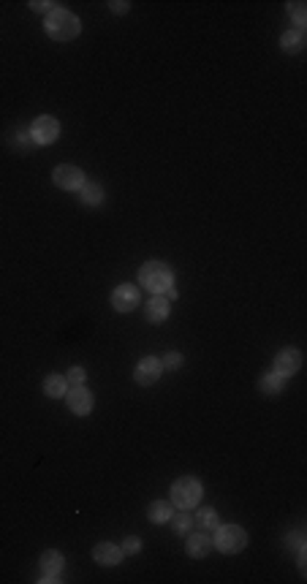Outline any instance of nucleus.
Returning <instances> with one entry per match:
<instances>
[{
  "instance_id": "obj_16",
  "label": "nucleus",
  "mask_w": 307,
  "mask_h": 584,
  "mask_svg": "<svg viewBox=\"0 0 307 584\" xmlns=\"http://www.w3.org/2000/svg\"><path fill=\"white\" fill-rule=\"evenodd\" d=\"M66 392H68V381H66V375H60V372H49V375L44 378V394H46V397H52V400H63V397H66Z\"/></svg>"
},
{
  "instance_id": "obj_3",
  "label": "nucleus",
  "mask_w": 307,
  "mask_h": 584,
  "mask_svg": "<svg viewBox=\"0 0 307 584\" xmlns=\"http://www.w3.org/2000/svg\"><path fill=\"white\" fill-rule=\"evenodd\" d=\"M139 289L150 293H166L174 289V269L166 261H147L139 269Z\"/></svg>"
},
{
  "instance_id": "obj_17",
  "label": "nucleus",
  "mask_w": 307,
  "mask_h": 584,
  "mask_svg": "<svg viewBox=\"0 0 307 584\" xmlns=\"http://www.w3.org/2000/svg\"><path fill=\"white\" fill-rule=\"evenodd\" d=\"M286 383H288V378H283V375H277L275 369H269V372H264L261 378H259V392L261 394H269V397H275V394H280L283 389H286Z\"/></svg>"
},
{
  "instance_id": "obj_20",
  "label": "nucleus",
  "mask_w": 307,
  "mask_h": 584,
  "mask_svg": "<svg viewBox=\"0 0 307 584\" xmlns=\"http://www.w3.org/2000/svg\"><path fill=\"white\" fill-rule=\"evenodd\" d=\"M193 519H196V530H201V533H212L221 524V516L212 506L198 509V513H193Z\"/></svg>"
},
{
  "instance_id": "obj_2",
  "label": "nucleus",
  "mask_w": 307,
  "mask_h": 584,
  "mask_svg": "<svg viewBox=\"0 0 307 584\" xmlns=\"http://www.w3.org/2000/svg\"><path fill=\"white\" fill-rule=\"evenodd\" d=\"M201 498H204V486H201V481H198L196 475H180V478L169 486V500H171V506L180 509V511L198 509Z\"/></svg>"
},
{
  "instance_id": "obj_9",
  "label": "nucleus",
  "mask_w": 307,
  "mask_h": 584,
  "mask_svg": "<svg viewBox=\"0 0 307 584\" xmlns=\"http://www.w3.org/2000/svg\"><path fill=\"white\" fill-rule=\"evenodd\" d=\"M66 402H68V410L71 413H77V416H87V413H93V408H95V397H93V392L82 383V386H71L68 392H66Z\"/></svg>"
},
{
  "instance_id": "obj_1",
  "label": "nucleus",
  "mask_w": 307,
  "mask_h": 584,
  "mask_svg": "<svg viewBox=\"0 0 307 584\" xmlns=\"http://www.w3.org/2000/svg\"><path fill=\"white\" fill-rule=\"evenodd\" d=\"M44 33L52 38V41H74V38L82 33V19H79L74 11L57 6L55 11L46 14V19H44Z\"/></svg>"
},
{
  "instance_id": "obj_14",
  "label": "nucleus",
  "mask_w": 307,
  "mask_h": 584,
  "mask_svg": "<svg viewBox=\"0 0 307 584\" xmlns=\"http://www.w3.org/2000/svg\"><path fill=\"white\" fill-rule=\"evenodd\" d=\"M39 568H41V576H60V574H63V568H66V557H63V551H57V549H46V551H41Z\"/></svg>"
},
{
  "instance_id": "obj_26",
  "label": "nucleus",
  "mask_w": 307,
  "mask_h": 584,
  "mask_svg": "<svg viewBox=\"0 0 307 584\" xmlns=\"http://www.w3.org/2000/svg\"><path fill=\"white\" fill-rule=\"evenodd\" d=\"M66 381H68V386H82V383L87 381V372H84V367H68V372H66Z\"/></svg>"
},
{
  "instance_id": "obj_13",
  "label": "nucleus",
  "mask_w": 307,
  "mask_h": 584,
  "mask_svg": "<svg viewBox=\"0 0 307 584\" xmlns=\"http://www.w3.org/2000/svg\"><path fill=\"white\" fill-rule=\"evenodd\" d=\"M188 541H185V551H188V557H193V560H204V557H210V551H212V536L210 533H201V530H193L191 536H185Z\"/></svg>"
},
{
  "instance_id": "obj_8",
  "label": "nucleus",
  "mask_w": 307,
  "mask_h": 584,
  "mask_svg": "<svg viewBox=\"0 0 307 584\" xmlns=\"http://www.w3.org/2000/svg\"><path fill=\"white\" fill-rule=\"evenodd\" d=\"M142 304V291L133 283H120L112 291V307L117 313H133Z\"/></svg>"
},
{
  "instance_id": "obj_24",
  "label": "nucleus",
  "mask_w": 307,
  "mask_h": 584,
  "mask_svg": "<svg viewBox=\"0 0 307 584\" xmlns=\"http://www.w3.org/2000/svg\"><path fill=\"white\" fill-rule=\"evenodd\" d=\"M120 547H122V554H125V557H136V554H142V547H145V544H142L139 536H128Z\"/></svg>"
},
{
  "instance_id": "obj_21",
  "label": "nucleus",
  "mask_w": 307,
  "mask_h": 584,
  "mask_svg": "<svg viewBox=\"0 0 307 584\" xmlns=\"http://www.w3.org/2000/svg\"><path fill=\"white\" fill-rule=\"evenodd\" d=\"M169 524H171V530H174L177 536H191L193 530H196V519H193V513L191 511H180V509L171 513Z\"/></svg>"
},
{
  "instance_id": "obj_22",
  "label": "nucleus",
  "mask_w": 307,
  "mask_h": 584,
  "mask_svg": "<svg viewBox=\"0 0 307 584\" xmlns=\"http://www.w3.org/2000/svg\"><path fill=\"white\" fill-rule=\"evenodd\" d=\"M6 142H8V147H11V149H17V152L36 147V145H33V139H30V131H28V128H22V125L11 128V131H8V136H6Z\"/></svg>"
},
{
  "instance_id": "obj_11",
  "label": "nucleus",
  "mask_w": 307,
  "mask_h": 584,
  "mask_svg": "<svg viewBox=\"0 0 307 584\" xmlns=\"http://www.w3.org/2000/svg\"><path fill=\"white\" fill-rule=\"evenodd\" d=\"M93 560H95L98 565H104V568H112V565H120V563L125 560V554H122V547H120V544L101 541V544L93 547Z\"/></svg>"
},
{
  "instance_id": "obj_6",
  "label": "nucleus",
  "mask_w": 307,
  "mask_h": 584,
  "mask_svg": "<svg viewBox=\"0 0 307 584\" xmlns=\"http://www.w3.org/2000/svg\"><path fill=\"white\" fill-rule=\"evenodd\" d=\"M52 183H55V188H60V190L79 193L84 188V183H87V177H84V172L79 166H74V163H60L52 172Z\"/></svg>"
},
{
  "instance_id": "obj_10",
  "label": "nucleus",
  "mask_w": 307,
  "mask_h": 584,
  "mask_svg": "<svg viewBox=\"0 0 307 584\" xmlns=\"http://www.w3.org/2000/svg\"><path fill=\"white\" fill-rule=\"evenodd\" d=\"M160 372H163V365L158 356H145L139 365L133 367V381L139 386H155L160 381Z\"/></svg>"
},
{
  "instance_id": "obj_30",
  "label": "nucleus",
  "mask_w": 307,
  "mask_h": 584,
  "mask_svg": "<svg viewBox=\"0 0 307 584\" xmlns=\"http://www.w3.org/2000/svg\"><path fill=\"white\" fill-rule=\"evenodd\" d=\"M39 582H41V584H46V582H63V576H39Z\"/></svg>"
},
{
  "instance_id": "obj_5",
  "label": "nucleus",
  "mask_w": 307,
  "mask_h": 584,
  "mask_svg": "<svg viewBox=\"0 0 307 584\" xmlns=\"http://www.w3.org/2000/svg\"><path fill=\"white\" fill-rule=\"evenodd\" d=\"M28 131H30V139H33V145L36 147H49L60 139V122H57V117H52V114H39V117L30 122Z\"/></svg>"
},
{
  "instance_id": "obj_19",
  "label": "nucleus",
  "mask_w": 307,
  "mask_h": 584,
  "mask_svg": "<svg viewBox=\"0 0 307 584\" xmlns=\"http://www.w3.org/2000/svg\"><path fill=\"white\" fill-rule=\"evenodd\" d=\"M174 511H177V509L171 506V500H153V503L147 506V519H150L153 524H166Z\"/></svg>"
},
{
  "instance_id": "obj_23",
  "label": "nucleus",
  "mask_w": 307,
  "mask_h": 584,
  "mask_svg": "<svg viewBox=\"0 0 307 584\" xmlns=\"http://www.w3.org/2000/svg\"><path fill=\"white\" fill-rule=\"evenodd\" d=\"M286 11H288L291 22L297 25L294 30H305L307 28V6L305 3H302V0H291V3H286Z\"/></svg>"
},
{
  "instance_id": "obj_28",
  "label": "nucleus",
  "mask_w": 307,
  "mask_h": 584,
  "mask_svg": "<svg viewBox=\"0 0 307 584\" xmlns=\"http://www.w3.org/2000/svg\"><path fill=\"white\" fill-rule=\"evenodd\" d=\"M128 8H131V3H128V0H109V11L117 14V17H122Z\"/></svg>"
},
{
  "instance_id": "obj_27",
  "label": "nucleus",
  "mask_w": 307,
  "mask_h": 584,
  "mask_svg": "<svg viewBox=\"0 0 307 584\" xmlns=\"http://www.w3.org/2000/svg\"><path fill=\"white\" fill-rule=\"evenodd\" d=\"M30 8L33 11H41V14H49L57 8V3H49V0H30Z\"/></svg>"
},
{
  "instance_id": "obj_25",
  "label": "nucleus",
  "mask_w": 307,
  "mask_h": 584,
  "mask_svg": "<svg viewBox=\"0 0 307 584\" xmlns=\"http://www.w3.org/2000/svg\"><path fill=\"white\" fill-rule=\"evenodd\" d=\"M183 362H185V356H183L180 351H169L166 356H160V365H163V369H180V367H183Z\"/></svg>"
},
{
  "instance_id": "obj_7",
  "label": "nucleus",
  "mask_w": 307,
  "mask_h": 584,
  "mask_svg": "<svg viewBox=\"0 0 307 584\" xmlns=\"http://www.w3.org/2000/svg\"><path fill=\"white\" fill-rule=\"evenodd\" d=\"M272 369H275L277 375H283V378L297 375V372L302 369V351L294 348V345L280 348V351L275 354V359H272Z\"/></svg>"
},
{
  "instance_id": "obj_29",
  "label": "nucleus",
  "mask_w": 307,
  "mask_h": 584,
  "mask_svg": "<svg viewBox=\"0 0 307 584\" xmlns=\"http://www.w3.org/2000/svg\"><path fill=\"white\" fill-rule=\"evenodd\" d=\"M286 544L291 549H299V547H305V536H302V530H294L288 538H286Z\"/></svg>"
},
{
  "instance_id": "obj_18",
  "label": "nucleus",
  "mask_w": 307,
  "mask_h": 584,
  "mask_svg": "<svg viewBox=\"0 0 307 584\" xmlns=\"http://www.w3.org/2000/svg\"><path fill=\"white\" fill-rule=\"evenodd\" d=\"M305 46H307L305 30H286V33L280 36V49H283L286 55H299Z\"/></svg>"
},
{
  "instance_id": "obj_12",
  "label": "nucleus",
  "mask_w": 307,
  "mask_h": 584,
  "mask_svg": "<svg viewBox=\"0 0 307 584\" xmlns=\"http://www.w3.org/2000/svg\"><path fill=\"white\" fill-rule=\"evenodd\" d=\"M171 316V304H169V299L163 296V293H153L150 299H147V304H145V318H147V324H163L166 318Z\"/></svg>"
},
{
  "instance_id": "obj_4",
  "label": "nucleus",
  "mask_w": 307,
  "mask_h": 584,
  "mask_svg": "<svg viewBox=\"0 0 307 584\" xmlns=\"http://www.w3.org/2000/svg\"><path fill=\"white\" fill-rule=\"evenodd\" d=\"M212 547L218 549L221 554H239L242 549L248 547V533L239 524H218L212 530Z\"/></svg>"
},
{
  "instance_id": "obj_15",
  "label": "nucleus",
  "mask_w": 307,
  "mask_h": 584,
  "mask_svg": "<svg viewBox=\"0 0 307 584\" xmlns=\"http://www.w3.org/2000/svg\"><path fill=\"white\" fill-rule=\"evenodd\" d=\"M104 199H106V190H104V185L101 183H84V188L79 190V201L84 204V207H101L104 204Z\"/></svg>"
}]
</instances>
